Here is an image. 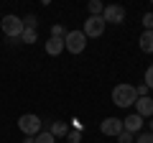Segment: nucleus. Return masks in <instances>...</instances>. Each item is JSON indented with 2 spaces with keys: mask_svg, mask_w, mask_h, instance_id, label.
Masks as SVG:
<instances>
[{
  "mask_svg": "<svg viewBox=\"0 0 153 143\" xmlns=\"http://www.w3.org/2000/svg\"><path fill=\"white\" fill-rule=\"evenodd\" d=\"M0 28H3V33H5L10 41H21L23 31H26V26H23V18L13 16V13H8V16L0 18Z\"/></svg>",
  "mask_w": 153,
  "mask_h": 143,
  "instance_id": "1",
  "label": "nucleus"
},
{
  "mask_svg": "<svg viewBox=\"0 0 153 143\" xmlns=\"http://www.w3.org/2000/svg\"><path fill=\"white\" fill-rule=\"evenodd\" d=\"M135 102H138V89L133 84H117L112 89V105H117V107H130Z\"/></svg>",
  "mask_w": 153,
  "mask_h": 143,
  "instance_id": "2",
  "label": "nucleus"
},
{
  "mask_svg": "<svg viewBox=\"0 0 153 143\" xmlns=\"http://www.w3.org/2000/svg\"><path fill=\"white\" fill-rule=\"evenodd\" d=\"M18 128H21V133H23V136L36 138L38 133H41V118H38V115H33V112H26V115H21V118H18Z\"/></svg>",
  "mask_w": 153,
  "mask_h": 143,
  "instance_id": "3",
  "label": "nucleus"
},
{
  "mask_svg": "<svg viewBox=\"0 0 153 143\" xmlns=\"http://www.w3.org/2000/svg\"><path fill=\"white\" fill-rule=\"evenodd\" d=\"M64 46L69 54H82L84 49H87V36H84V31H69L64 39Z\"/></svg>",
  "mask_w": 153,
  "mask_h": 143,
  "instance_id": "4",
  "label": "nucleus"
},
{
  "mask_svg": "<svg viewBox=\"0 0 153 143\" xmlns=\"http://www.w3.org/2000/svg\"><path fill=\"white\" fill-rule=\"evenodd\" d=\"M105 28H107V23H105V18L102 16H89L87 21H84V36H87V39H100V36H102L105 33Z\"/></svg>",
  "mask_w": 153,
  "mask_h": 143,
  "instance_id": "5",
  "label": "nucleus"
},
{
  "mask_svg": "<svg viewBox=\"0 0 153 143\" xmlns=\"http://www.w3.org/2000/svg\"><path fill=\"white\" fill-rule=\"evenodd\" d=\"M102 18H105V23H115V26H120L123 21H125V8L123 5H105V13H102Z\"/></svg>",
  "mask_w": 153,
  "mask_h": 143,
  "instance_id": "6",
  "label": "nucleus"
},
{
  "mask_svg": "<svg viewBox=\"0 0 153 143\" xmlns=\"http://www.w3.org/2000/svg\"><path fill=\"white\" fill-rule=\"evenodd\" d=\"M100 130H102V136H120L123 133V120H117V118H105L102 123H100Z\"/></svg>",
  "mask_w": 153,
  "mask_h": 143,
  "instance_id": "7",
  "label": "nucleus"
},
{
  "mask_svg": "<svg viewBox=\"0 0 153 143\" xmlns=\"http://www.w3.org/2000/svg\"><path fill=\"white\" fill-rule=\"evenodd\" d=\"M140 128H143V118L138 115V112H130V115L123 120V130H128V133H140Z\"/></svg>",
  "mask_w": 153,
  "mask_h": 143,
  "instance_id": "8",
  "label": "nucleus"
},
{
  "mask_svg": "<svg viewBox=\"0 0 153 143\" xmlns=\"http://www.w3.org/2000/svg\"><path fill=\"white\" fill-rule=\"evenodd\" d=\"M135 112L143 118V120H146V118H151V115H153V100H151V97H138Z\"/></svg>",
  "mask_w": 153,
  "mask_h": 143,
  "instance_id": "9",
  "label": "nucleus"
},
{
  "mask_svg": "<svg viewBox=\"0 0 153 143\" xmlns=\"http://www.w3.org/2000/svg\"><path fill=\"white\" fill-rule=\"evenodd\" d=\"M138 46H140L143 54H153V31H143L140 39H138Z\"/></svg>",
  "mask_w": 153,
  "mask_h": 143,
  "instance_id": "10",
  "label": "nucleus"
},
{
  "mask_svg": "<svg viewBox=\"0 0 153 143\" xmlns=\"http://www.w3.org/2000/svg\"><path fill=\"white\" fill-rule=\"evenodd\" d=\"M61 51H66L64 39H49V41H46V54H49V56H59Z\"/></svg>",
  "mask_w": 153,
  "mask_h": 143,
  "instance_id": "11",
  "label": "nucleus"
},
{
  "mask_svg": "<svg viewBox=\"0 0 153 143\" xmlns=\"http://www.w3.org/2000/svg\"><path fill=\"white\" fill-rule=\"evenodd\" d=\"M49 133H51L54 138H64V136H69V123H64V120H56V123H51Z\"/></svg>",
  "mask_w": 153,
  "mask_h": 143,
  "instance_id": "12",
  "label": "nucleus"
},
{
  "mask_svg": "<svg viewBox=\"0 0 153 143\" xmlns=\"http://www.w3.org/2000/svg\"><path fill=\"white\" fill-rule=\"evenodd\" d=\"M38 41V31H33V28H26L21 36V44H36Z\"/></svg>",
  "mask_w": 153,
  "mask_h": 143,
  "instance_id": "13",
  "label": "nucleus"
},
{
  "mask_svg": "<svg viewBox=\"0 0 153 143\" xmlns=\"http://www.w3.org/2000/svg\"><path fill=\"white\" fill-rule=\"evenodd\" d=\"M102 13H105L102 0H89V16H102Z\"/></svg>",
  "mask_w": 153,
  "mask_h": 143,
  "instance_id": "14",
  "label": "nucleus"
},
{
  "mask_svg": "<svg viewBox=\"0 0 153 143\" xmlns=\"http://www.w3.org/2000/svg\"><path fill=\"white\" fill-rule=\"evenodd\" d=\"M66 28L61 26V23H54V26H51V39H66Z\"/></svg>",
  "mask_w": 153,
  "mask_h": 143,
  "instance_id": "15",
  "label": "nucleus"
},
{
  "mask_svg": "<svg viewBox=\"0 0 153 143\" xmlns=\"http://www.w3.org/2000/svg\"><path fill=\"white\" fill-rule=\"evenodd\" d=\"M23 26H26V28H33V31H38V18L31 13V16H26V18H23Z\"/></svg>",
  "mask_w": 153,
  "mask_h": 143,
  "instance_id": "16",
  "label": "nucleus"
},
{
  "mask_svg": "<svg viewBox=\"0 0 153 143\" xmlns=\"http://www.w3.org/2000/svg\"><path fill=\"white\" fill-rule=\"evenodd\" d=\"M36 143H56V138L46 130V133H38V136H36Z\"/></svg>",
  "mask_w": 153,
  "mask_h": 143,
  "instance_id": "17",
  "label": "nucleus"
},
{
  "mask_svg": "<svg viewBox=\"0 0 153 143\" xmlns=\"http://www.w3.org/2000/svg\"><path fill=\"white\" fill-rule=\"evenodd\" d=\"M117 141H120V143H135V136H133V133H128V130H123L120 136H117Z\"/></svg>",
  "mask_w": 153,
  "mask_h": 143,
  "instance_id": "18",
  "label": "nucleus"
},
{
  "mask_svg": "<svg viewBox=\"0 0 153 143\" xmlns=\"http://www.w3.org/2000/svg\"><path fill=\"white\" fill-rule=\"evenodd\" d=\"M135 143H153V133H138Z\"/></svg>",
  "mask_w": 153,
  "mask_h": 143,
  "instance_id": "19",
  "label": "nucleus"
},
{
  "mask_svg": "<svg viewBox=\"0 0 153 143\" xmlns=\"http://www.w3.org/2000/svg\"><path fill=\"white\" fill-rule=\"evenodd\" d=\"M143 26H146V31H153V10L143 16Z\"/></svg>",
  "mask_w": 153,
  "mask_h": 143,
  "instance_id": "20",
  "label": "nucleus"
},
{
  "mask_svg": "<svg viewBox=\"0 0 153 143\" xmlns=\"http://www.w3.org/2000/svg\"><path fill=\"white\" fill-rule=\"evenodd\" d=\"M143 82L148 84V89H153V64L146 69V79H143Z\"/></svg>",
  "mask_w": 153,
  "mask_h": 143,
  "instance_id": "21",
  "label": "nucleus"
},
{
  "mask_svg": "<svg viewBox=\"0 0 153 143\" xmlns=\"http://www.w3.org/2000/svg\"><path fill=\"white\" fill-rule=\"evenodd\" d=\"M66 138H69V143H79V141H82V133H79V130H69Z\"/></svg>",
  "mask_w": 153,
  "mask_h": 143,
  "instance_id": "22",
  "label": "nucleus"
},
{
  "mask_svg": "<svg viewBox=\"0 0 153 143\" xmlns=\"http://www.w3.org/2000/svg\"><path fill=\"white\" fill-rule=\"evenodd\" d=\"M138 97H148V92H151V89H148V84H138Z\"/></svg>",
  "mask_w": 153,
  "mask_h": 143,
  "instance_id": "23",
  "label": "nucleus"
},
{
  "mask_svg": "<svg viewBox=\"0 0 153 143\" xmlns=\"http://www.w3.org/2000/svg\"><path fill=\"white\" fill-rule=\"evenodd\" d=\"M23 143H36V138H31V136H26V138H23Z\"/></svg>",
  "mask_w": 153,
  "mask_h": 143,
  "instance_id": "24",
  "label": "nucleus"
},
{
  "mask_svg": "<svg viewBox=\"0 0 153 143\" xmlns=\"http://www.w3.org/2000/svg\"><path fill=\"white\" fill-rule=\"evenodd\" d=\"M151 133H153V120H151Z\"/></svg>",
  "mask_w": 153,
  "mask_h": 143,
  "instance_id": "25",
  "label": "nucleus"
}]
</instances>
